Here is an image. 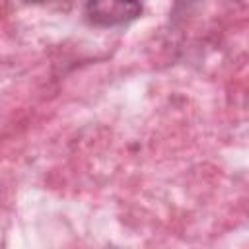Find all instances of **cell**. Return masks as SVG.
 <instances>
[{"mask_svg":"<svg viewBox=\"0 0 249 249\" xmlns=\"http://www.w3.org/2000/svg\"><path fill=\"white\" fill-rule=\"evenodd\" d=\"M84 12L95 27H117L142 14V0H88Z\"/></svg>","mask_w":249,"mask_h":249,"instance_id":"cell-1","label":"cell"},{"mask_svg":"<svg viewBox=\"0 0 249 249\" xmlns=\"http://www.w3.org/2000/svg\"><path fill=\"white\" fill-rule=\"evenodd\" d=\"M23 2H29V4H43V2H49V0H23Z\"/></svg>","mask_w":249,"mask_h":249,"instance_id":"cell-2","label":"cell"}]
</instances>
